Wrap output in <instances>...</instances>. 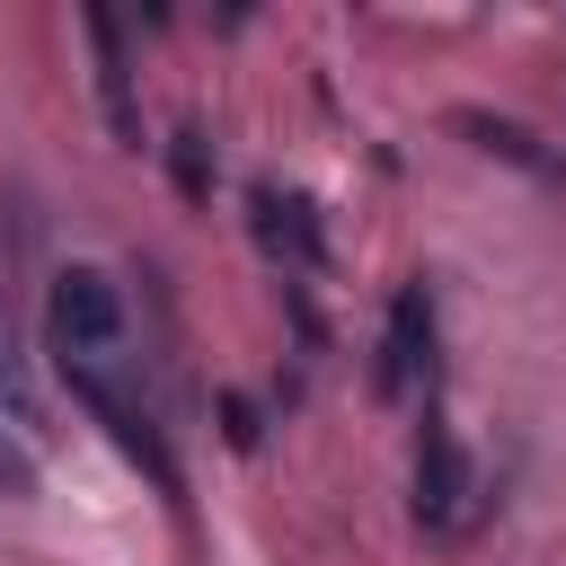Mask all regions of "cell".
I'll return each instance as SVG.
<instances>
[{
	"label": "cell",
	"instance_id": "cell-7",
	"mask_svg": "<svg viewBox=\"0 0 566 566\" xmlns=\"http://www.w3.org/2000/svg\"><path fill=\"white\" fill-rule=\"evenodd\" d=\"M18 495H35V460L0 433V504H18Z\"/></svg>",
	"mask_w": 566,
	"mask_h": 566
},
{
	"label": "cell",
	"instance_id": "cell-4",
	"mask_svg": "<svg viewBox=\"0 0 566 566\" xmlns=\"http://www.w3.org/2000/svg\"><path fill=\"white\" fill-rule=\"evenodd\" d=\"M88 44H97V97H106V124H115V142L142 150V106H133V71H124V35H115V18H88Z\"/></svg>",
	"mask_w": 566,
	"mask_h": 566
},
{
	"label": "cell",
	"instance_id": "cell-6",
	"mask_svg": "<svg viewBox=\"0 0 566 566\" xmlns=\"http://www.w3.org/2000/svg\"><path fill=\"white\" fill-rule=\"evenodd\" d=\"M35 371H27V354H18V318H9V301H0V416L9 424H35Z\"/></svg>",
	"mask_w": 566,
	"mask_h": 566
},
{
	"label": "cell",
	"instance_id": "cell-5",
	"mask_svg": "<svg viewBox=\"0 0 566 566\" xmlns=\"http://www.w3.org/2000/svg\"><path fill=\"white\" fill-rule=\"evenodd\" d=\"M256 239H265L274 256H292V265H318V230H310V203H301V195L256 186Z\"/></svg>",
	"mask_w": 566,
	"mask_h": 566
},
{
	"label": "cell",
	"instance_id": "cell-2",
	"mask_svg": "<svg viewBox=\"0 0 566 566\" xmlns=\"http://www.w3.org/2000/svg\"><path fill=\"white\" fill-rule=\"evenodd\" d=\"M469 513H478V469H469V451L442 424H424V451H416V522L424 531H469Z\"/></svg>",
	"mask_w": 566,
	"mask_h": 566
},
{
	"label": "cell",
	"instance_id": "cell-1",
	"mask_svg": "<svg viewBox=\"0 0 566 566\" xmlns=\"http://www.w3.org/2000/svg\"><path fill=\"white\" fill-rule=\"evenodd\" d=\"M44 327H53V363H62V380H71V398L150 469V478H168V442H159V424H150V407L124 389V363H133V318H124V292H115V274L106 265H62L53 274V310H44Z\"/></svg>",
	"mask_w": 566,
	"mask_h": 566
},
{
	"label": "cell",
	"instance_id": "cell-3",
	"mask_svg": "<svg viewBox=\"0 0 566 566\" xmlns=\"http://www.w3.org/2000/svg\"><path fill=\"white\" fill-rule=\"evenodd\" d=\"M424 371H433V301H424V283H407V292L389 301V336H380V389H389V398H407Z\"/></svg>",
	"mask_w": 566,
	"mask_h": 566
}]
</instances>
